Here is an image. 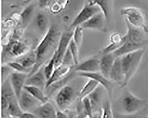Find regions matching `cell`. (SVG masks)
Listing matches in <instances>:
<instances>
[{
  "instance_id": "obj_13",
  "label": "cell",
  "mask_w": 148,
  "mask_h": 118,
  "mask_svg": "<svg viewBox=\"0 0 148 118\" xmlns=\"http://www.w3.org/2000/svg\"><path fill=\"white\" fill-rule=\"evenodd\" d=\"M125 20L127 28V32L124 36L125 42L140 43L143 42L147 40L145 38L144 31L143 30L133 26L130 24L128 21Z\"/></svg>"
},
{
  "instance_id": "obj_1",
  "label": "cell",
  "mask_w": 148,
  "mask_h": 118,
  "mask_svg": "<svg viewBox=\"0 0 148 118\" xmlns=\"http://www.w3.org/2000/svg\"><path fill=\"white\" fill-rule=\"evenodd\" d=\"M58 33L54 27L49 28L46 32L44 36L34 50L37 61L31 73L28 75V77L31 76L41 68L46 58L51 52V50L54 47L55 42L58 39Z\"/></svg>"
},
{
  "instance_id": "obj_6",
  "label": "cell",
  "mask_w": 148,
  "mask_h": 118,
  "mask_svg": "<svg viewBox=\"0 0 148 118\" xmlns=\"http://www.w3.org/2000/svg\"><path fill=\"white\" fill-rule=\"evenodd\" d=\"M73 34V31L64 32L59 39L58 47L53 55L55 60V69L62 65L63 59L72 38Z\"/></svg>"
},
{
  "instance_id": "obj_30",
  "label": "cell",
  "mask_w": 148,
  "mask_h": 118,
  "mask_svg": "<svg viewBox=\"0 0 148 118\" xmlns=\"http://www.w3.org/2000/svg\"><path fill=\"white\" fill-rule=\"evenodd\" d=\"M55 69V60L54 57L52 56L49 63L44 68V72L47 81L50 78Z\"/></svg>"
},
{
  "instance_id": "obj_45",
  "label": "cell",
  "mask_w": 148,
  "mask_h": 118,
  "mask_svg": "<svg viewBox=\"0 0 148 118\" xmlns=\"http://www.w3.org/2000/svg\"><path fill=\"white\" fill-rule=\"evenodd\" d=\"M101 118V110L99 111V115H98V118Z\"/></svg>"
},
{
  "instance_id": "obj_23",
  "label": "cell",
  "mask_w": 148,
  "mask_h": 118,
  "mask_svg": "<svg viewBox=\"0 0 148 118\" xmlns=\"http://www.w3.org/2000/svg\"><path fill=\"white\" fill-rule=\"evenodd\" d=\"M23 111L19 105L17 98H14L9 101V106L6 113L12 118H19L23 114Z\"/></svg>"
},
{
  "instance_id": "obj_26",
  "label": "cell",
  "mask_w": 148,
  "mask_h": 118,
  "mask_svg": "<svg viewBox=\"0 0 148 118\" xmlns=\"http://www.w3.org/2000/svg\"><path fill=\"white\" fill-rule=\"evenodd\" d=\"M102 96V89L100 87V85H99V86L93 92L88 96L90 101L93 111L95 110L99 106Z\"/></svg>"
},
{
  "instance_id": "obj_28",
  "label": "cell",
  "mask_w": 148,
  "mask_h": 118,
  "mask_svg": "<svg viewBox=\"0 0 148 118\" xmlns=\"http://www.w3.org/2000/svg\"><path fill=\"white\" fill-rule=\"evenodd\" d=\"M6 63L14 71L19 73H24L28 75L31 73L33 69V68H29L25 67L21 64L16 61H10Z\"/></svg>"
},
{
  "instance_id": "obj_3",
  "label": "cell",
  "mask_w": 148,
  "mask_h": 118,
  "mask_svg": "<svg viewBox=\"0 0 148 118\" xmlns=\"http://www.w3.org/2000/svg\"><path fill=\"white\" fill-rule=\"evenodd\" d=\"M120 103L123 112L125 114H137L144 108L146 101L135 96L131 92L125 87Z\"/></svg>"
},
{
  "instance_id": "obj_33",
  "label": "cell",
  "mask_w": 148,
  "mask_h": 118,
  "mask_svg": "<svg viewBox=\"0 0 148 118\" xmlns=\"http://www.w3.org/2000/svg\"><path fill=\"white\" fill-rule=\"evenodd\" d=\"M69 49L70 52L71 53L74 59L75 66L79 64L78 60V52H79V47L76 45L72 38L69 45Z\"/></svg>"
},
{
  "instance_id": "obj_7",
  "label": "cell",
  "mask_w": 148,
  "mask_h": 118,
  "mask_svg": "<svg viewBox=\"0 0 148 118\" xmlns=\"http://www.w3.org/2000/svg\"><path fill=\"white\" fill-rule=\"evenodd\" d=\"M77 75L82 78L92 79L97 82L100 86H102L108 93L109 98L111 99L115 84L109 79L103 76L100 72L95 73H83L77 72Z\"/></svg>"
},
{
  "instance_id": "obj_40",
  "label": "cell",
  "mask_w": 148,
  "mask_h": 118,
  "mask_svg": "<svg viewBox=\"0 0 148 118\" xmlns=\"http://www.w3.org/2000/svg\"><path fill=\"white\" fill-rule=\"evenodd\" d=\"M56 118H69V115L66 113L64 111L61 110L57 111Z\"/></svg>"
},
{
  "instance_id": "obj_21",
  "label": "cell",
  "mask_w": 148,
  "mask_h": 118,
  "mask_svg": "<svg viewBox=\"0 0 148 118\" xmlns=\"http://www.w3.org/2000/svg\"><path fill=\"white\" fill-rule=\"evenodd\" d=\"M15 61L21 64L25 67L33 68L37 61V58L34 50L29 51L24 55L16 58Z\"/></svg>"
},
{
  "instance_id": "obj_14",
  "label": "cell",
  "mask_w": 148,
  "mask_h": 118,
  "mask_svg": "<svg viewBox=\"0 0 148 118\" xmlns=\"http://www.w3.org/2000/svg\"><path fill=\"white\" fill-rule=\"evenodd\" d=\"M5 51L12 57L19 58L29 52V47L26 43L14 40L8 43L5 47Z\"/></svg>"
},
{
  "instance_id": "obj_2",
  "label": "cell",
  "mask_w": 148,
  "mask_h": 118,
  "mask_svg": "<svg viewBox=\"0 0 148 118\" xmlns=\"http://www.w3.org/2000/svg\"><path fill=\"white\" fill-rule=\"evenodd\" d=\"M145 53V49H141L120 57L121 66L125 76L123 88L126 87L130 80L138 70Z\"/></svg>"
},
{
  "instance_id": "obj_35",
  "label": "cell",
  "mask_w": 148,
  "mask_h": 118,
  "mask_svg": "<svg viewBox=\"0 0 148 118\" xmlns=\"http://www.w3.org/2000/svg\"><path fill=\"white\" fill-rule=\"evenodd\" d=\"M34 6L33 5L27 6L21 14V18L23 23H26L31 18Z\"/></svg>"
},
{
  "instance_id": "obj_22",
  "label": "cell",
  "mask_w": 148,
  "mask_h": 118,
  "mask_svg": "<svg viewBox=\"0 0 148 118\" xmlns=\"http://www.w3.org/2000/svg\"><path fill=\"white\" fill-rule=\"evenodd\" d=\"M24 89L30 93L41 104L48 102L49 97L44 91L39 88L34 86H25Z\"/></svg>"
},
{
  "instance_id": "obj_32",
  "label": "cell",
  "mask_w": 148,
  "mask_h": 118,
  "mask_svg": "<svg viewBox=\"0 0 148 118\" xmlns=\"http://www.w3.org/2000/svg\"><path fill=\"white\" fill-rule=\"evenodd\" d=\"M110 40L111 43L116 44L121 46L125 42L124 36L118 32H114L110 35Z\"/></svg>"
},
{
  "instance_id": "obj_36",
  "label": "cell",
  "mask_w": 148,
  "mask_h": 118,
  "mask_svg": "<svg viewBox=\"0 0 148 118\" xmlns=\"http://www.w3.org/2000/svg\"><path fill=\"white\" fill-rule=\"evenodd\" d=\"M138 113L125 114L113 110V118H148L145 115H140L137 114Z\"/></svg>"
},
{
  "instance_id": "obj_27",
  "label": "cell",
  "mask_w": 148,
  "mask_h": 118,
  "mask_svg": "<svg viewBox=\"0 0 148 118\" xmlns=\"http://www.w3.org/2000/svg\"><path fill=\"white\" fill-rule=\"evenodd\" d=\"M36 23L39 29L41 31H47L49 25V20L45 14L39 13L37 16Z\"/></svg>"
},
{
  "instance_id": "obj_11",
  "label": "cell",
  "mask_w": 148,
  "mask_h": 118,
  "mask_svg": "<svg viewBox=\"0 0 148 118\" xmlns=\"http://www.w3.org/2000/svg\"><path fill=\"white\" fill-rule=\"evenodd\" d=\"M100 59L96 55L74 66V70L77 72L95 73L100 72Z\"/></svg>"
},
{
  "instance_id": "obj_29",
  "label": "cell",
  "mask_w": 148,
  "mask_h": 118,
  "mask_svg": "<svg viewBox=\"0 0 148 118\" xmlns=\"http://www.w3.org/2000/svg\"><path fill=\"white\" fill-rule=\"evenodd\" d=\"M83 28L81 26L74 28L73 34L72 39L79 48L81 47L83 37Z\"/></svg>"
},
{
  "instance_id": "obj_17",
  "label": "cell",
  "mask_w": 148,
  "mask_h": 118,
  "mask_svg": "<svg viewBox=\"0 0 148 118\" xmlns=\"http://www.w3.org/2000/svg\"><path fill=\"white\" fill-rule=\"evenodd\" d=\"M47 81L44 72V69L41 67L34 74L28 77L25 82V86L37 87L44 91Z\"/></svg>"
},
{
  "instance_id": "obj_19",
  "label": "cell",
  "mask_w": 148,
  "mask_h": 118,
  "mask_svg": "<svg viewBox=\"0 0 148 118\" xmlns=\"http://www.w3.org/2000/svg\"><path fill=\"white\" fill-rule=\"evenodd\" d=\"M116 57L113 53L101 55L100 59V72L106 78L109 79L111 69Z\"/></svg>"
},
{
  "instance_id": "obj_9",
  "label": "cell",
  "mask_w": 148,
  "mask_h": 118,
  "mask_svg": "<svg viewBox=\"0 0 148 118\" xmlns=\"http://www.w3.org/2000/svg\"><path fill=\"white\" fill-rule=\"evenodd\" d=\"M28 77V74L15 71L13 72L10 75V83L17 100H18L24 89Z\"/></svg>"
},
{
  "instance_id": "obj_12",
  "label": "cell",
  "mask_w": 148,
  "mask_h": 118,
  "mask_svg": "<svg viewBox=\"0 0 148 118\" xmlns=\"http://www.w3.org/2000/svg\"><path fill=\"white\" fill-rule=\"evenodd\" d=\"M148 45V40L143 42L136 43L125 41L118 50L113 53L116 58L121 57L125 55L133 53L141 49H145Z\"/></svg>"
},
{
  "instance_id": "obj_43",
  "label": "cell",
  "mask_w": 148,
  "mask_h": 118,
  "mask_svg": "<svg viewBox=\"0 0 148 118\" xmlns=\"http://www.w3.org/2000/svg\"><path fill=\"white\" fill-rule=\"evenodd\" d=\"M98 115H99V112L93 115V116H92V117H87L85 118H98Z\"/></svg>"
},
{
  "instance_id": "obj_8",
  "label": "cell",
  "mask_w": 148,
  "mask_h": 118,
  "mask_svg": "<svg viewBox=\"0 0 148 118\" xmlns=\"http://www.w3.org/2000/svg\"><path fill=\"white\" fill-rule=\"evenodd\" d=\"M74 96L73 88L69 86L63 87L59 90L56 96L57 106L59 110L64 111L72 102Z\"/></svg>"
},
{
  "instance_id": "obj_37",
  "label": "cell",
  "mask_w": 148,
  "mask_h": 118,
  "mask_svg": "<svg viewBox=\"0 0 148 118\" xmlns=\"http://www.w3.org/2000/svg\"><path fill=\"white\" fill-rule=\"evenodd\" d=\"M14 71L7 64H3L1 67V77L2 83L6 81L9 75H10Z\"/></svg>"
},
{
  "instance_id": "obj_42",
  "label": "cell",
  "mask_w": 148,
  "mask_h": 118,
  "mask_svg": "<svg viewBox=\"0 0 148 118\" xmlns=\"http://www.w3.org/2000/svg\"><path fill=\"white\" fill-rule=\"evenodd\" d=\"M69 16L68 15H64L63 17V20L64 22H68L69 20Z\"/></svg>"
},
{
  "instance_id": "obj_24",
  "label": "cell",
  "mask_w": 148,
  "mask_h": 118,
  "mask_svg": "<svg viewBox=\"0 0 148 118\" xmlns=\"http://www.w3.org/2000/svg\"><path fill=\"white\" fill-rule=\"evenodd\" d=\"M99 85L96 81L92 79H88V81L86 83L79 92L78 94L79 100H82L83 99L88 96L99 86Z\"/></svg>"
},
{
  "instance_id": "obj_34",
  "label": "cell",
  "mask_w": 148,
  "mask_h": 118,
  "mask_svg": "<svg viewBox=\"0 0 148 118\" xmlns=\"http://www.w3.org/2000/svg\"><path fill=\"white\" fill-rule=\"evenodd\" d=\"M61 65L69 67H74L75 66L74 59L71 53L70 52L69 47L66 53L64 55Z\"/></svg>"
},
{
  "instance_id": "obj_15",
  "label": "cell",
  "mask_w": 148,
  "mask_h": 118,
  "mask_svg": "<svg viewBox=\"0 0 148 118\" xmlns=\"http://www.w3.org/2000/svg\"><path fill=\"white\" fill-rule=\"evenodd\" d=\"M109 79L123 88L125 82V76L121 66L120 57L116 58L111 69Z\"/></svg>"
},
{
  "instance_id": "obj_38",
  "label": "cell",
  "mask_w": 148,
  "mask_h": 118,
  "mask_svg": "<svg viewBox=\"0 0 148 118\" xmlns=\"http://www.w3.org/2000/svg\"><path fill=\"white\" fill-rule=\"evenodd\" d=\"M62 1H53L49 7L51 13L54 14H57L60 13L63 9V4L62 5Z\"/></svg>"
},
{
  "instance_id": "obj_39",
  "label": "cell",
  "mask_w": 148,
  "mask_h": 118,
  "mask_svg": "<svg viewBox=\"0 0 148 118\" xmlns=\"http://www.w3.org/2000/svg\"><path fill=\"white\" fill-rule=\"evenodd\" d=\"M53 1H40L39 2V6L41 8L50 7L53 2Z\"/></svg>"
},
{
  "instance_id": "obj_31",
  "label": "cell",
  "mask_w": 148,
  "mask_h": 118,
  "mask_svg": "<svg viewBox=\"0 0 148 118\" xmlns=\"http://www.w3.org/2000/svg\"><path fill=\"white\" fill-rule=\"evenodd\" d=\"M101 111V118H113V110L112 108L111 104L109 101L105 102Z\"/></svg>"
},
{
  "instance_id": "obj_44",
  "label": "cell",
  "mask_w": 148,
  "mask_h": 118,
  "mask_svg": "<svg viewBox=\"0 0 148 118\" xmlns=\"http://www.w3.org/2000/svg\"><path fill=\"white\" fill-rule=\"evenodd\" d=\"M68 115L69 116V118H75L74 115H73V113L72 112H69V113L68 114Z\"/></svg>"
},
{
  "instance_id": "obj_41",
  "label": "cell",
  "mask_w": 148,
  "mask_h": 118,
  "mask_svg": "<svg viewBox=\"0 0 148 118\" xmlns=\"http://www.w3.org/2000/svg\"><path fill=\"white\" fill-rule=\"evenodd\" d=\"M19 118H37L36 115L30 112H24Z\"/></svg>"
},
{
  "instance_id": "obj_4",
  "label": "cell",
  "mask_w": 148,
  "mask_h": 118,
  "mask_svg": "<svg viewBox=\"0 0 148 118\" xmlns=\"http://www.w3.org/2000/svg\"><path fill=\"white\" fill-rule=\"evenodd\" d=\"M120 14L130 24L148 33L145 15L140 9L133 6L124 7L121 9Z\"/></svg>"
},
{
  "instance_id": "obj_10",
  "label": "cell",
  "mask_w": 148,
  "mask_h": 118,
  "mask_svg": "<svg viewBox=\"0 0 148 118\" xmlns=\"http://www.w3.org/2000/svg\"><path fill=\"white\" fill-rule=\"evenodd\" d=\"M106 21L101 12L93 16L90 19L81 25L83 28L97 30L101 32H106Z\"/></svg>"
},
{
  "instance_id": "obj_20",
  "label": "cell",
  "mask_w": 148,
  "mask_h": 118,
  "mask_svg": "<svg viewBox=\"0 0 148 118\" xmlns=\"http://www.w3.org/2000/svg\"><path fill=\"white\" fill-rule=\"evenodd\" d=\"M36 111L40 118H56L57 111L53 105L48 101L41 104Z\"/></svg>"
},
{
  "instance_id": "obj_25",
  "label": "cell",
  "mask_w": 148,
  "mask_h": 118,
  "mask_svg": "<svg viewBox=\"0 0 148 118\" xmlns=\"http://www.w3.org/2000/svg\"><path fill=\"white\" fill-rule=\"evenodd\" d=\"M99 6L101 13L103 14L106 21L110 20L112 9V1H95Z\"/></svg>"
},
{
  "instance_id": "obj_5",
  "label": "cell",
  "mask_w": 148,
  "mask_h": 118,
  "mask_svg": "<svg viewBox=\"0 0 148 118\" xmlns=\"http://www.w3.org/2000/svg\"><path fill=\"white\" fill-rule=\"evenodd\" d=\"M101 12L100 8L95 1H86L82 10L70 24V28L81 26L93 16Z\"/></svg>"
},
{
  "instance_id": "obj_18",
  "label": "cell",
  "mask_w": 148,
  "mask_h": 118,
  "mask_svg": "<svg viewBox=\"0 0 148 118\" xmlns=\"http://www.w3.org/2000/svg\"><path fill=\"white\" fill-rule=\"evenodd\" d=\"M73 67H74L61 65L56 68L50 78L47 81L45 89L51 85H53V84L61 81L63 79L67 77L70 74Z\"/></svg>"
},
{
  "instance_id": "obj_16",
  "label": "cell",
  "mask_w": 148,
  "mask_h": 118,
  "mask_svg": "<svg viewBox=\"0 0 148 118\" xmlns=\"http://www.w3.org/2000/svg\"><path fill=\"white\" fill-rule=\"evenodd\" d=\"M18 101L19 105L23 112H29V111L40 103L24 89L21 92Z\"/></svg>"
}]
</instances>
